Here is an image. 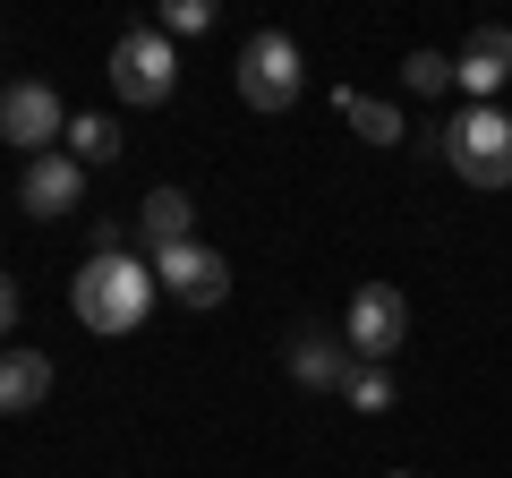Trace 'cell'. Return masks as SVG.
Listing matches in <instances>:
<instances>
[{"label":"cell","mask_w":512,"mask_h":478,"mask_svg":"<svg viewBox=\"0 0 512 478\" xmlns=\"http://www.w3.org/2000/svg\"><path fill=\"white\" fill-rule=\"evenodd\" d=\"M154 265H137V257H86L77 265V282H69V308L86 316V333H137L146 325V308H154Z\"/></svg>","instance_id":"cell-1"},{"label":"cell","mask_w":512,"mask_h":478,"mask_svg":"<svg viewBox=\"0 0 512 478\" xmlns=\"http://www.w3.org/2000/svg\"><path fill=\"white\" fill-rule=\"evenodd\" d=\"M436 146H444V163H453L470 188H512V120L495 103L453 111V120L436 129Z\"/></svg>","instance_id":"cell-2"},{"label":"cell","mask_w":512,"mask_h":478,"mask_svg":"<svg viewBox=\"0 0 512 478\" xmlns=\"http://www.w3.org/2000/svg\"><path fill=\"white\" fill-rule=\"evenodd\" d=\"M111 86H120V103H171V86H180V52H171L163 26H128L120 43H111Z\"/></svg>","instance_id":"cell-3"},{"label":"cell","mask_w":512,"mask_h":478,"mask_svg":"<svg viewBox=\"0 0 512 478\" xmlns=\"http://www.w3.org/2000/svg\"><path fill=\"white\" fill-rule=\"evenodd\" d=\"M342 342H350V359L384 368V359L410 342V299L393 291V282H359V291H350V316H342Z\"/></svg>","instance_id":"cell-4"},{"label":"cell","mask_w":512,"mask_h":478,"mask_svg":"<svg viewBox=\"0 0 512 478\" xmlns=\"http://www.w3.org/2000/svg\"><path fill=\"white\" fill-rule=\"evenodd\" d=\"M299 69H308V60H299L291 35H274V26L248 35L239 43V103L248 111H291L299 103Z\"/></svg>","instance_id":"cell-5"},{"label":"cell","mask_w":512,"mask_h":478,"mask_svg":"<svg viewBox=\"0 0 512 478\" xmlns=\"http://www.w3.org/2000/svg\"><path fill=\"white\" fill-rule=\"evenodd\" d=\"M0 137L35 163V154H52L60 137H69V111H60L52 86H35V77H18V86H0Z\"/></svg>","instance_id":"cell-6"},{"label":"cell","mask_w":512,"mask_h":478,"mask_svg":"<svg viewBox=\"0 0 512 478\" xmlns=\"http://www.w3.org/2000/svg\"><path fill=\"white\" fill-rule=\"evenodd\" d=\"M154 282H163L180 308H214V299L231 291V265H222V248H205V239H180V248L154 257Z\"/></svg>","instance_id":"cell-7"},{"label":"cell","mask_w":512,"mask_h":478,"mask_svg":"<svg viewBox=\"0 0 512 478\" xmlns=\"http://www.w3.org/2000/svg\"><path fill=\"white\" fill-rule=\"evenodd\" d=\"M282 359H291V385H308V393H342V376H350V342L333 325H291Z\"/></svg>","instance_id":"cell-8"},{"label":"cell","mask_w":512,"mask_h":478,"mask_svg":"<svg viewBox=\"0 0 512 478\" xmlns=\"http://www.w3.org/2000/svg\"><path fill=\"white\" fill-rule=\"evenodd\" d=\"M86 197V163H77V154H35V163H26V180H18V205L26 214H69V205Z\"/></svg>","instance_id":"cell-9"},{"label":"cell","mask_w":512,"mask_h":478,"mask_svg":"<svg viewBox=\"0 0 512 478\" xmlns=\"http://www.w3.org/2000/svg\"><path fill=\"white\" fill-rule=\"evenodd\" d=\"M137 231H146L154 257L180 248V239H197V205H188V188H146V197H137Z\"/></svg>","instance_id":"cell-10"},{"label":"cell","mask_w":512,"mask_h":478,"mask_svg":"<svg viewBox=\"0 0 512 478\" xmlns=\"http://www.w3.org/2000/svg\"><path fill=\"white\" fill-rule=\"evenodd\" d=\"M453 69H461V86H470L478 103H495V86L512 77V26H478V35H470V52H461Z\"/></svg>","instance_id":"cell-11"},{"label":"cell","mask_w":512,"mask_h":478,"mask_svg":"<svg viewBox=\"0 0 512 478\" xmlns=\"http://www.w3.org/2000/svg\"><path fill=\"white\" fill-rule=\"evenodd\" d=\"M43 393H52V359L43 350H0V410L18 419V410H43Z\"/></svg>","instance_id":"cell-12"},{"label":"cell","mask_w":512,"mask_h":478,"mask_svg":"<svg viewBox=\"0 0 512 478\" xmlns=\"http://www.w3.org/2000/svg\"><path fill=\"white\" fill-rule=\"evenodd\" d=\"M342 120L367 137V146H402V111L376 103V94H359V86H342Z\"/></svg>","instance_id":"cell-13"},{"label":"cell","mask_w":512,"mask_h":478,"mask_svg":"<svg viewBox=\"0 0 512 478\" xmlns=\"http://www.w3.org/2000/svg\"><path fill=\"white\" fill-rule=\"evenodd\" d=\"M60 146H69L77 163H111V154H120V120H103V111H77Z\"/></svg>","instance_id":"cell-14"},{"label":"cell","mask_w":512,"mask_h":478,"mask_svg":"<svg viewBox=\"0 0 512 478\" xmlns=\"http://www.w3.org/2000/svg\"><path fill=\"white\" fill-rule=\"evenodd\" d=\"M342 402L359 410V419H376V410H393V376H384V368H367V359H350V376H342Z\"/></svg>","instance_id":"cell-15"},{"label":"cell","mask_w":512,"mask_h":478,"mask_svg":"<svg viewBox=\"0 0 512 478\" xmlns=\"http://www.w3.org/2000/svg\"><path fill=\"white\" fill-rule=\"evenodd\" d=\"M402 86H410V94H427V103H436L444 86H461V69H453V60H444V52H427V43H419V52L402 60Z\"/></svg>","instance_id":"cell-16"},{"label":"cell","mask_w":512,"mask_h":478,"mask_svg":"<svg viewBox=\"0 0 512 478\" xmlns=\"http://www.w3.org/2000/svg\"><path fill=\"white\" fill-rule=\"evenodd\" d=\"M205 18H214L205 0H163V9H154V26H163V35H205Z\"/></svg>","instance_id":"cell-17"},{"label":"cell","mask_w":512,"mask_h":478,"mask_svg":"<svg viewBox=\"0 0 512 478\" xmlns=\"http://www.w3.org/2000/svg\"><path fill=\"white\" fill-rule=\"evenodd\" d=\"M9 333H18V282L0 274V342H9Z\"/></svg>","instance_id":"cell-18"},{"label":"cell","mask_w":512,"mask_h":478,"mask_svg":"<svg viewBox=\"0 0 512 478\" xmlns=\"http://www.w3.org/2000/svg\"><path fill=\"white\" fill-rule=\"evenodd\" d=\"M393 478H410V470H393Z\"/></svg>","instance_id":"cell-19"}]
</instances>
